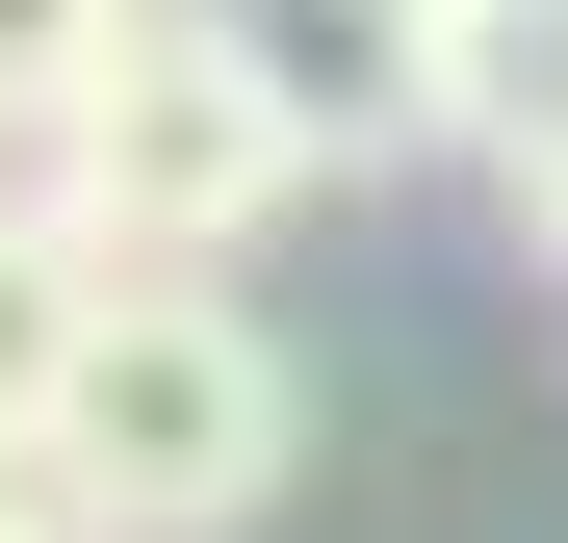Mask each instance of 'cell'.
<instances>
[{
  "label": "cell",
  "instance_id": "6",
  "mask_svg": "<svg viewBox=\"0 0 568 543\" xmlns=\"http://www.w3.org/2000/svg\"><path fill=\"white\" fill-rule=\"evenodd\" d=\"M491 181H517V233H542V285H568V130H517Z\"/></svg>",
  "mask_w": 568,
  "mask_h": 543
},
{
  "label": "cell",
  "instance_id": "7",
  "mask_svg": "<svg viewBox=\"0 0 568 543\" xmlns=\"http://www.w3.org/2000/svg\"><path fill=\"white\" fill-rule=\"evenodd\" d=\"M0 543H104V517H78V492H52V466H0Z\"/></svg>",
  "mask_w": 568,
  "mask_h": 543
},
{
  "label": "cell",
  "instance_id": "8",
  "mask_svg": "<svg viewBox=\"0 0 568 543\" xmlns=\"http://www.w3.org/2000/svg\"><path fill=\"white\" fill-rule=\"evenodd\" d=\"M439 27H491V0H439Z\"/></svg>",
  "mask_w": 568,
  "mask_h": 543
},
{
  "label": "cell",
  "instance_id": "4",
  "mask_svg": "<svg viewBox=\"0 0 568 543\" xmlns=\"http://www.w3.org/2000/svg\"><path fill=\"white\" fill-rule=\"evenodd\" d=\"M78 336H104V259H78L27 181H0V466L52 440V389H78Z\"/></svg>",
  "mask_w": 568,
  "mask_h": 543
},
{
  "label": "cell",
  "instance_id": "1",
  "mask_svg": "<svg viewBox=\"0 0 568 543\" xmlns=\"http://www.w3.org/2000/svg\"><path fill=\"white\" fill-rule=\"evenodd\" d=\"M27 466L104 543H233V517H284V466H311V362H284L258 285H104V336H78V389H52Z\"/></svg>",
  "mask_w": 568,
  "mask_h": 543
},
{
  "label": "cell",
  "instance_id": "3",
  "mask_svg": "<svg viewBox=\"0 0 568 543\" xmlns=\"http://www.w3.org/2000/svg\"><path fill=\"white\" fill-rule=\"evenodd\" d=\"M233 78H258V130L311 155V181H388V155H465V52H439V0H181Z\"/></svg>",
  "mask_w": 568,
  "mask_h": 543
},
{
  "label": "cell",
  "instance_id": "5",
  "mask_svg": "<svg viewBox=\"0 0 568 543\" xmlns=\"http://www.w3.org/2000/svg\"><path fill=\"white\" fill-rule=\"evenodd\" d=\"M130 27H155V0H0V181H27V155L130 78Z\"/></svg>",
  "mask_w": 568,
  "mask_h": 543
},
{
  "label": "cell",
  "instance_id": "2",
  "mask_svg": "<svg viewBox=\"0 0 568 543\" xmlns=\"http://www.w3.org/2000/svg\"><path fill=\"white\" fill-rule=\"evenodd\" d=\"M27 208L104 259V285H258V233L311 208V155H284V130H258V78L155 0V27H130V78L27 155Z\"/></svg>",
  "mask_w": 568,
  "mask_h": 543
}]
</instances>
